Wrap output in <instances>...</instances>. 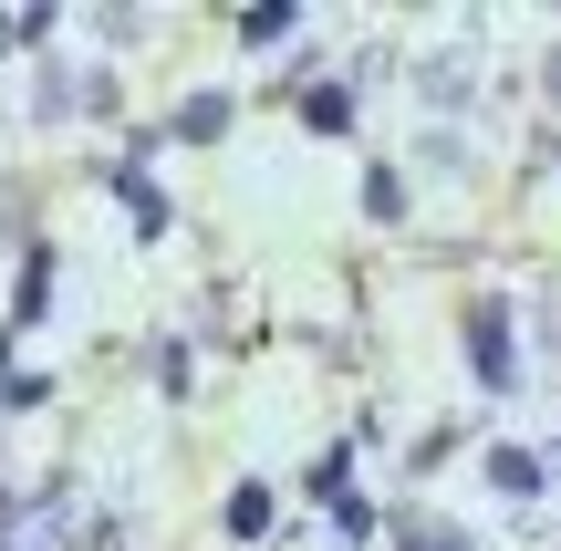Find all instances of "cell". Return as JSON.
Here are the masks:
<instances>
[{"instance_id":"cell-1","label":"cell","mask_w":561,"mask_h":551,"mask_svg":"<svg viewBox=\"0 0 561 551\" xmlns=\"http://www.w3.org/2000/svg\"><path fill=\"white\" fill-rule=\"evenodd\" d=\"M219 125H229V94H198V104H187V115H178V136H187V146H208V136H219Z\"/></svg>"},{"instance_id":"cell-2","label":"cell","mask_w":561,"mask_h":551,"mask_svg":"<svg viewBox=\"0 0 561 551\" xmlns=\"http://www.w3.org/2000/svg\"><path fill=\"white\" fill-rule=\"evenodd\" d=\"M229 531H271V490H240V500H229Z\"/></svg>"}]
</instances>
